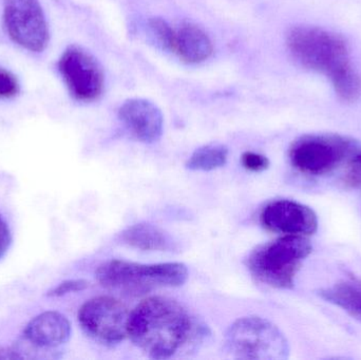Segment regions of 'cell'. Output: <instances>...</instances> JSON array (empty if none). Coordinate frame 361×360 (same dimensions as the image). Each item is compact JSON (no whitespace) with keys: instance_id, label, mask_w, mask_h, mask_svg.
Listing matches in <instances>:
<instances>
[{"instance_id":"5bb4252c","label":"cell","mask_w":361,"mask_h":360,"mask_svg":"<svg viewBox=\"0 0 361 360\" xmlns=\"http://www.w3.org/2000/svg\"><path fill=\"white\" fill-rule=\"evenodd\" d=\"M214 46L209 36L197 25L186 23L176 31L173 53L187 63H199L209 58Z\"/></svg>"},{"instance_id":"6da1fadb","label":"cell","mask_w":361,"mask_h":360,"mask_svg":"<svg viewBox=\"0 0 361 360\" xmlns=\"http://www.w3.org/2000/svg\"><path fill=\"white\" fill-rule=\"evenodd\" d=\"M128 336L154 359H171L208 336V328L197 323L176 300L156 296L143 300L129 315Z\"/></svg>"},{"instance_id":"e0dca14e","label":"cell","mask_w":361,"mask_h":360,"mask_svg":"<svg viewBox=\"0 0 361 360\" xmlns=\"http://www.w3.org/2000/svg\"><path fill=\"white\" fill-rule=\"evenodd\" d=\"M148 31L157 46L163 50L173 52L176 31L162 18H152L148 21Z\"/></svg>"},{"instance_id":"ba28073f","label":"cell","mask_w":361,"mask_h":360,"mask_svg":"<svg viewBox=\"0 0 361 360\" xmlns=\"http://www.w3.org/2000/svg\"><path fill=\"white\" fill-rule=\"evenodd\" d=\"M4 23L11 39L25 50L40 53L50 33L38 0H4Z\"/></svg>"},{"instance_id":"44dd1931","label":"cell","mask_w":361,"mask_h":360,"mask_svg":"<svg viewBox=\"0 0 361 360\" xmlns=\"http://www.w3.org/2000/svg\"><path fill=\"white\" fill-rule=\"evenodd\" d=\"M347 181L350 185L361 190V154L356 156L350 163Z\"/></svg>"},{"instance_id":"ffe728a7","label":"cell","mask_w":361,"mask_h":360,"mask_svg":"<svg viewBox=\"0 0 361 360\" xmlns=\"http://www.w3.org/2000/svg\"><path fill=\"white\" fill-rule=\"evenodd\" d=\"M88 287V283L82 279H76V280H67L59 283L54 289L49 291V297H61L70 293H76V292L84 291Z\"/></svg>"},{"instance_id":"52a82bcc","label":"cell","mask_w":361,"mask_h":360,"mask_svg":"<svg viewBox=\"0 0 361 360\" xmlns=\"http://www.w3.org/2000/svg\"><path fill=\"white\" fill-rule=\"evenodd\" d=\"M128 309L109 296L92 298L78 311V323L87 335L106 346H114L128 335Z\"/></svg>"},{"instance_id":"30bf717a","label":"cell","mask_w":361,"mask_h":360,"mask_svg":"<svg viewBox=\"0 0 361 360\" xmlns=\"http://www.w3.org/2000/svg\"><path fill=\"white\" fill-rule=\"evenodd\" d=\"M261 223L271 232L293 236H309L318 228L315 211L307 205L290 200L269 203L261 213Z\"/></svg>"},{"instance_id":"ac0fdd59","label":"cell","mask_w":361,"mask_h":360,"mask_svg":"<svg viewBox=\"0 0 361 360\" xmlns=\"http://www.w3.org/2000/svg\"><path fill=\"white\" fill-rule=\"evenodd\" d=\"M20 91V85L14 74L0 68V99H12Z\"/></svg>"},{"instance_id":"d6986e66","label":"cell","mask_w":361,"mask_h":360,"mask_svg":"<svg viewBox=\"0 0 361 360\" xmlns=\"http://www.w3.org/2000/svg\"><path fill=\"white\" fill-rule=\"evenodd\" d=\"M242 165L244 168L252 173H261L267 170L269 167V161L267 156L262 154H255V152H244L242 154Z\"/></svg>"},{"instance_id":"4fadbf2b","label":"cell","mask_w":361,"mask_h":360,"mask_svg":"<svg viewBox=\"0 0 361 360\" xmlns=\"http://www.w3.org/2000/svg\"><path fill=\"white\" fill-rule=\"evenodd\" d=\"M123 244L142 251L176 252L178 243L169 232L149 223L129 226L120 235Z\"/></svg>"},{"instance_id":"7c38bea8","label":"cell","mask_w":361,"mask_h":360,"mask_svg":"<svg viewBox=\"0 0 361 360\" xmlns=\"http://www.w3.org/2000/svg\"><path fill=\"white\" fill-rule=\"evenodd\" d=\"M71 335V325L67 317L54 311L34 317L23 331L25 342L44 350L55 349L66 344Z\"/></svg>"},{"instance_id":"9c48e42d","label":"cell","mask_w":361,"mask_h":360,"mask_svg":"<svg viewBox=\"0 0 361 360\" xmlns=\"http://www.w3.org/2000/svg\"><path fill=\"white\" fill-rule=\"evenodd\" d=\"M59 70L70 95L75 101L91 103L104 91V73L97 59L80 46L66 49Z\"/></svg>"},{"instance_id":"7402d4cb","label":"cell","mask_w":361,"mask_h":360,"mask_svg":"<svg viewBox=\"0 0 361 360\" xmlns=\"http://www.w3.org/2000/svg\"><path fill=\"white\" fill-rule=\"evenodd\" d=\"M12 236L6 220L0 215V258L6 253L10 247Z\"/></svg>"},{"instance_id":"5b68a950","label":"cell","mask_w":361,"mask_h":360,"mask_svg":"<svg viewBox=\"0 0 361 360\" xmlns=\"http://www.w3.org/2000/svg\"><path fill=\"white\" fill-rule=\"evenodd\" d=\"M224 349L235 359L284 360L290 346L277 325L258 316L237 319L225 334Z\"/></svg>"},{"instance_id":"277c9868","label":"cell","mask_w":361,"mask_h":360,"mask_svg":"<svg viewBox=\"0 0 361 360\" xmlns=\"http://www.w3.org/2000/svg\"><path fill=\"white\" fill-rule=\"evenodd\" d=\"M311 253L312 244L305 236L286 235L256 247L248 256L247 268L254 278L269 287L292 289L301 264Z\"/></svg>"},{"instance_id":"9a60e30c","label":"cell","mask_w":361,"mask_h":360,"mask_svg":"<svg viewBox=\"0 0 361 360\" xmlns=\"http://www.w3.org/2000/svg\"><path fill=\"white\" fill-rule=\"evenodd\" d=\"M320 297L361 321V280L348 278L318 292Z\"/></svg>"},{"instance_id":"3957f363","label":"cell","mask_w":361,"mask_h":360,"mask_svg":"<svg viewBox=\"0 0 361 360\" xmlns=\"http://www.w3.org/2000/svg\"><path fill=\"white\" fill-rule=\"evenodd\" d=\"M95 278L106 289L140 295L158 287H180L188 278V270L180 262L140 264L110 260L99 266Z\"/></svg>"},{"instance_id":"2e32d148","label":"cell","mask_w":361,"mask_h":360,"mask_svg":"<svg viewBox=\"0 0 361 360\" xmlns=\"http://www.w3.org/2000/svg\"><path fill=\"white\" fill-rule=\"evenodd\" d=\"M228 158V149L221 144H209L197 148L186 163V168L192 171H212L224 166Z\"/></svg>"},{"instance_id":"8fae6325","label":"cell","mask_w":361,"mask_h":360,"mask_svg":"<svg viewBox=\"0 0 361 360\" xmlns=\"http://www.w3.org/2000/svg\"><path fill=\"white\" fill-rule=\"evenodd\" d=\"M118 118L128 132L142 143H156L162 137V112L147 99H131L125 101L118 110Z\"/></svg>"},{"instance_id":"7a4b0ae2","label":"cell","mask_w":361,"mask_h":360,"mask_svg":"<svg viewBox=\"0 0 361 360\" xmlns=\"http://www.w3.org/2000/svg\"><path fill=\"white\" fill-rule=\"evenodd\" d=\"M288 50L307 69L330 78L339 97L354 101L360 97L361 80L350 58L345 39L316 27H296L288 35Z\"/></svg>"},{"instance_id":"8992f818","label":"cell","mask_w":361,"mask_h":360,"mask_svg":"<svg viewBox=\"0 0 361 360\" xmlns=\"http://www.w3.org/2000/svg\"><path fill=\"white\" fill-rule=\"evenodd\" d=\"M353 146V142L341 135H305L293 143L290 160L305 175H324L336 168Z\"/></svg>"}]
</instances>
